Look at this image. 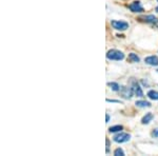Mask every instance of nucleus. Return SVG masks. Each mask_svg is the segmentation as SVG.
I'll use <instances>...</instances> for the list:
<instances>
[{"label":"nucleus","mask_w":158,"mask_h":156,"mask_svg":"<svg viewBox=\"0 0 158 156\" xmlns=\"http://www.w3.org/2000/svg\"><path fill=\"white\" fill-rule=\"evenodd\" d=\"M107 58L110 60H122L124 58V54L118 50H111L107 53Z\"/></svg>","instance_id":"nucleus-1"},{"label":"nucleus","mask_w":158,"mask_h":156,"mask_svg":"<svg viewBox=\"0 0 158 156\" xmlns=\"http://www.w3.org/2000/svg\"><path fill=\"white\" fill-rule=\"evenodd\" d=\"M112 26L118 31H124L129 29V23L126 21H119V20H113L111 22Z\"/></svg>","instance_id":"nucleus-2"},{"label":"nucleus","mask_w":158,"mask_h":156,"mask_svg":"<svg viewBox=\"0 0 158 156\" xmlns=\"http://www.w3.org/2000/svg\"><path fill=\"white\" fill-rule=\"evenodd\" d=\"M131 139V135L128 133H119L117 135L114 136V141L118 142V144H123Z\"/></svg>","instance_id":"nucleus-3"},{"label":"nucleus","mask_w":158,"mask_h":156,"mask_svg":"<svg viewBox=\"0 0 158 156\" xmlns=\"http://www.w3.org/2000/svg\"><path fill=\"white\" fill-rule=\"evenodd\" d=\"M129 9H130L133 13H141V12H143V7H142V5L140 4L139 1H134L133 3H131V4L129 5Z\"/></svg>","instance_id":"nucleus-4"},{"label":"nucleus","mask_w":158,"mask_h":156,"mask_svg":"<svg viewBox=\"0 0 158 156\" xmlns=\"http://www.w3.org/2000/svg\"><path fill=\"white\" fill-rule=\"evenodd\" d=\"M132 89H133V92H134L135 95H137L138 97H143V92H142V90H141V88H140V86L136 81H133Z\"/></svg>","instance_id":"nucleus-5"},{"label":"nucleus","mask_w":158,"mask_h":156,"mask_svg":"<svg viewBox=\"0 0 158 156\" xmlns=\"http://www.w3.org/2000/svg\"><path fill=\"white\" fill-rule=\"evenodd\" d=\"M133 89L132 88H128V86H122L121 88V94L123 95V97L124 98H131L133 95Z\"/></svg>","instance_id":"nucleus-6"},{"label":"nucleus","mask_w":158,"mask_h":156,"mask_svg":"<svg viewBox=\"0 0 158 156\" xmlns=\"http://www.w3.org/2000/svg\"><path fill=\"white\" fill-rule=\"evenodd\" d=\"M144 62L146 64L152 65V67H157L158 65V57L156 56H149L144 59Z\"/></svg>","instance_id":"nucleus-7"},{"label":"nucleus","mask_w":158,"mask_h":156,"mask_svg":"<svg viewBox=\"0 0 158 156\" xmlns=\"http://www.w3.org/2000/svg\"><path fill=\"white\" fill-rule=\"evenodd\" d=\"M154 115L152 114V113H148V114H146V116H143V118L141 119V124L142 125H148L150 122V121L153 119Z\"/></svg>","instance_id":"nucleus-8"},{"label":"nucleus","mask_w":158,"mask_h":156,"mask_svg":"<svg viewBox=\"0 0 158 156\" xmlns=\"http://www.w3.org/2000/svg\"><path fill=\"white\" fill-rule=\"evenodd\" d=\"M135 105L139 108H150L151 107V103L149 101H144V100H137Z\"/></svg>","instance_id":"nucleus-9"},{"label":"nucleus","mask_w":158,"mask_h":156,"mask_svg":"<svg viewBox=\"0 0 158 156\" xmlns=\"http://www.w3.org/2000/svg\"><path fill=\"white\" fill-rule=\"evenodd\" d=\"M148 97L152 100H158V92L151 90V91L148 92Z\"/></svg>","instance_id":"nucleus-10"},{"label":"nucleus","mask_w":158,"mask_h":156,"mask_svg":"<svg viewBox=\"0 0 158 156\" xmlns=\"http://www.w3.org/2000/svg\"><path fill=\"white\" fill-rule=\"evenodd\" d=\"M129 60L131 61V62H139V57L136 55V54L134 53H131L130 55H129Z\"/></svg>","instance_id":"nucleus-11"},{"label":"nucleus","mask_w":158,"mask_h":156,"mask_svg":"<svg viewBox=\"0 0 158 156\" xmlns=\"http://www.w3.org/2000/svg\"><path fill=\"white\" fill-rule=\"evenodd\" d=\"M143 19L146 21H148V22H152V23H156V22H157V18H156L154 15H149V16H146Z\"/></svg>","instance_id":"nucleus-12"},{"label":"nucleus","mask_w":158,"mask_h":156,"mask_svg":"<svg viewBox=\"0 0 158 156\" xmlns=\"http://www.w3.org/2000/svg\"><path fill=\"white\" fill-rule=\"evenodd\" d=\"M109 86H111L112 90H113V91H115V92H118V91H120V90H121V88L119 86V84L116 83V82H110Z\"/></svg>","instance_id":"nucleus-13"},{"label":"nucleus","mask_w":158,"mask_h":156,"mask_svg":"<svg viewBox=\"0 0 158 156\" xmlns=\"http://www.w3.org/2000/svg\"><path fill=\"white\" fill-rule=\"evenodd\" d=\"M122 130V126H114V127H111L109 129V131L111 133H115V132H119V131Z\"/></svg>","instance_id":"nucleus-14"},{"label":"nucleus","mask_w":158,"mask_h":156,"mask_svg":"<svg viewBox=\"0 0 158 156\" xmlns=\"http://www.w3.org/2000/svg\"><path fill=\"white\" fill-rule=\"evenodd\" d=\"M114 155L115 156H124V152H123L122 149L118 148V149H116L114 151Z\"/></svg>","instance_id":"nucleus-15"},{"label":"nucleus","mask_w":158,"mask_h":156,"mask_svg":"<svg viewBox=\"0 0 158 156\" xmlns=\"http://www.w3.org/2000/svg\"><path fill=\"white\" fill-rule=\"evenodd\" d=\"M152 136L155 138L158 137V129H155V130L153 131V133H152Z\"/></svg>","instance_id":"nucleus-16"},{"label":"nucleus","mask_w":158,"mask_h":156,"mask_svg":"<svg viewBox=\"0 0 158 156\" xmlns=\"http://www.w3.org/2000/svg\"><path fill=\"white\" fill-rule=\"evenodd\" d=\"M107 101H109V103H120L119 100H111V99H107Z\"/></svg>","instance_id":"nucleus-17"},{"label":"nucleus","mask_w":158,"mask_h":156,"mask_svg":"<svg viewBox=\"0 0 158 156\" xmlns=\"http://www.w3.org/2000/svg\"><path fill=\"white\" fill-rule=\"evenodd\" d=\"M109 121H110V115L107 114V122H109Z\"/></svg>","instance_id":"nucleus-18"},{"label":"nucleus","mask_w":158,"mask_h":156,"mask_svg":"<svg viewBox=\"0 0 158 156\" xmlns=\"http://www.w3.org/2000/svg\"><path fill=\"white\" fill-rule=\"evenodd\" d=\"M156 12H157V13H158V7H156Z\"/></svg>","instance_id":"nucleus-19"},{"label":"nucleus","mask_w":158,"mask_h":156,"mask_svg":"<svg viewBox=\"0 0 158 156\" xmlns=\"http://www.w3.org/2000/svg\"><path fill=\"white\" fill-rule=\"evenodd\" d=\"M157 72H158V71H157Z\"/></svg>","instance_id":"nucleus-20"}]
</instances>
